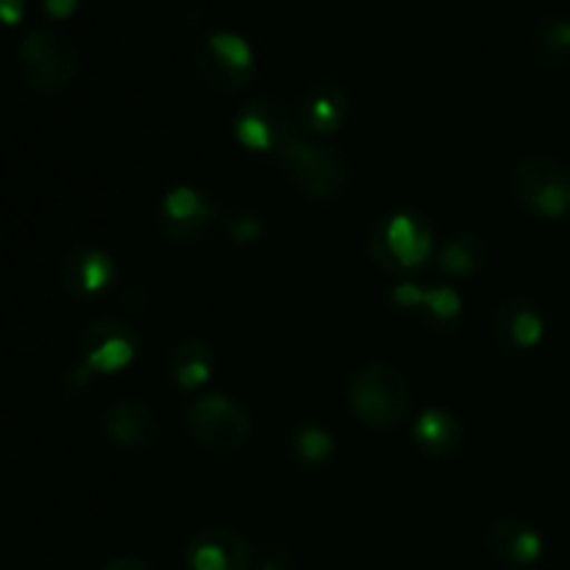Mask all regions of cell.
I'll return each mask as SVG.
<instances>
[{"instance_id": "cell-1", "label": "cell", "mask_w": 570, "mask_h": 570, "mask_svg": "<svg viewBox=\"0 0 570 570\" xmlns=\"http://www.w3.org/2000/svg\"><path fill=\"white\" fill-rule=\"evenodd\" d=\"M348 406L367 429L390 432L412 412V390L404 373L384 362H367L351 376Z\"/></svg>"}, {"instance_id": "cell-2", "label": "cell", "mask_w": 570, "mask_h": 570, "mask_svg": "<svg viewBox=\"0 0 570 570\" xmlns=\"http://www.w3.org/2000/svg\"><path fill=\"white\" fill-rule=\"evenodd\" d=\"M17 70L28 89L39 95H61L78 72V48L65 31L39 26L22 37Z\"/></svg>"}, {"instance_id": "cell-3", "label": "cell", "mask_w": 570, "mask_h": 570, "mask_svg": "<svg viewBox=\"0 0 570 570\" xmlns=\"http://www.w3.org/2000/svg\"><path fill=\"white\" fill-rule=\"evenodd\" d=\"M278 167L293 181L298 193L315 200H332L343 195L348 187V165L337 150L326 148L317 139L306 137L304 131L295 134L287 145L276 154Z\"/></svg>"}, {"instance_id": "cell-4", "label": "cell", "mask_w": 570, "mask_h": 570, "mask_svg": "<svg viewBox=\"0 0 570 570\" xmlns=\"http://www.w3.org/2000/svg\"><path fill=\"white\" fill-rule=\"evenodd\" d=\"M184 423H187L189 434L200 449L220 456L243 449L254 432V423H250V415L243 410V404L223 393L195 399L184 412Z\"/></svg>"}, {"instance_id": "cell-5", "label": "cell", "mask_w": 570, "mask_h": 570, "mask_svg": "<svg viewBox=\"0 0 570 570\" xmlns=\"http://www.w3.org/2000/svg\"><path fill=\"white\" fill-rule=\"evenodd\" d=\"M512 193L529 215L562 220L570 212V170L551 156L532 154L512 170Z\"/></svg>"}, {"instance_id": "cell-6", "label": "cell", "mask_w": 570, "mask_h": 570, "mask_svg": "<svg viewBox=\"0 0 570 570\" xmlns=\"http://www.w3.org/2000/svg\"><path fill=\"white\" fill-rule=\"evenodd\" d=\"M195 70L217 92H239L256 76L254 50L239 33L215 31L195 48Z\"/></svg>"}, {"instance_id": "cell-7", "label": "cell", "mask_w": 570, "mask_h": 570, "mask_svg": "<svg viewBox=\"0 0 570 570\" xmlns=\"http://www.w3.org/2000/svg\"><path fill=\"white\" fill-rule=\"evenodd\" d=\"M371 248L384 271H415V267H421L432 256L434 232L423 217L399 212V215L376 223Z\"/></svg>"}, {"instance_id": "cell-8", "label": "cell", "mask_w": 570, "mask_h": 570, "mask_svg": "<svg viewBox=\"0 0 570 570\" xmlns=\"http://www.w3.org/2000/svg\"><path fill=\"white\" fill-rule=\"evenodd\" d=\"M220 215L206 195L193 187H176L161 198L156 209V228L173 245L200 243L212 234Z\"/></svg>"}, {"instance_id": "cell-9", "label": "cell", "mask_w": 570, "mask_h": 570, "mask_svg": "<svg viewBox=\"0 0 570 570\" xmlns=\"http://www.w3.org/2000/svg\"><path fill=\"white\" fill-rule=\"evenodd\" d=\"M295 115L273 98H254L234 117V134L254 154L276 156L298 134Z\"/></svg>"}, {"instance_id": "cell-10", "label": "cell", "mask_w": 570, "mask_h": 570, "mask_svg": "<svg viewBox=\"0 0 570 570\" xmlns=\"http://www.w3.org/2000/svg\"><path fill=\"white\" fill-rule=\"evenodd\" d=\"M78 345H81L83 354V371L111 376V373L131 365L134 356L139 354V334L126 321L98 317L83 328Z\"/></svg>"}, {"instance_id": "cell-11", "label": "cell", "mask_w": 570, "mask_h": 570, "mask_svg": "<svg viewBox=\"0 0 570 570\" xmlns=\"http://www.w3.org/2000/svg\"><path fill=\"white\" fill-rule=\"evenodd\" d=\"M187 566L189 570H250L254 549L248 538L228 527L200 529L187 543Z\"/></svg>"}, {"instance_id": "cell-12", "label": "cell", "mask_w": 570, "mask_h": 570, "mask_svg": "<svg viewBox=\"0 0 570 570\" xmlns=\"http://www.w3.org/2000/svg\"><path fill=\"white\" fill-rule=\"evenodd\" d=\"M59 282L65 293L76 301H92L115 282V262L95 245H76L61 259Z\"/></svg>"}, {"instance_id": "cell-13", "label": "cell", "mask_w": 570, "mask_h": 570, "mask_svg": "<svg viewBox=\"0 0 570 570\" xmlns=\"http://www.w3.org/2000/svg\"><path fill=\"white\" fill-rule=\"evenodd\" d=\"M348 92L332 81L312 83L295 104L293 115L295 122L304 134L312 137H328L340 131L343 122L348 120Z\"/></svg>"}, {"instance_id": "cell-14", "label": "cell", "mask_w": 570, "mask_h": 570, "mask_svg": "<svg viewBox=\"0 0 570 570\" xmlns=\"http://www.w3.org/2000/svg\"><path fill=\"white\" fill-rule=\"evenodd\" d=\"M104 432L109 434L117 449L145 451L156 443L159 421L154 410L139 399H117L104 412Z\"/></svg>"}, {"instance_id": "cell-15", "label": "cell", "mask_w": 570, "mask_h": 570, "mask_svg": "<svg viewBox=\"0 0 570 570\" xmlns=\"http://www.w3.org/2000/svg\"><path fill=\"white\" fill-rule=\"evenodd\" d=\"M493 332L501 348L529 351L543 340L546 321L538 306L527 298L501 301L493 315Z\"/></svg>"}, {"instance_id": "cell-16", "label": "cell", "mask_w": 570, "mask_h": 570, "mask_svg": "<svg viewBox=\"0 0 570 570\" xmlns=\"http://www.w3.org/2000/svg\"><path fill=\"white\" fill-rule=\"evenodd\" d=\"M490 549L499 560L527 568L543 557V534L521 518H501L490 529Z\"/></svg>"}, {"instance_id": "cell-17", "label": "cell", "mask_w": 570, "mask_h": 570, "mask_svg": "<svg viewBox=\"0 0 570 570\" xmlns=\"http://www.w3.org/2000/svg\"><path fill=\"white\" fill-rule=\"evenodd\" d=\"M412 434H415L417 449L432 456V460H449L462 449V440H465L462 423L449 410H440V406L423 410L417 415L415 426H412Z\"/></svg>"}, {"instance_id": "cell-18", "label": "cell", "mask_w": 570, "mask_h": 570, "mask_svg": "<svg viewBox=\"0 0 570 570\" xmlns=\"http://www.w3.org/2000/svg\"><path fill=\"white\" fill-rule=\"evenodd\" d=\"M215 351L204 343V340H184L173 348L170 360H167V371H170L173 384L178 390H198L215 373Z\"/></svg>"}, {"instance_id": "cell-19", "label": "cell", "mask_w": 570, "mask_h": 570, "mask_svg": "<svg viewBox=\"0 0 570 570\" xmlns=\"http://www.w3.org/2000/svg\"><path fill=\"white\" fill-rule=\"evenodd\" d=\"M393 301L404 309H423V315L438 323H449L460 315L462 298L451 287L421 289L417 284H399L393 289Z\"/></svg>"}, {"instance_id": "cell-20", "label": "cell", "mask_w": 570, "mask_h": 570, "mask_svg": "<svg viewBox=\"0 0 570 570\" xmlns=\"http://www.w3.org/2000/svg\"><path fill=\"white\" fill-rule=\"evenodd\" d=\"M440 267L454 278L476 276L488 265V245L476 234H456L443 245L438 256Z\"/></svg>"}, {"instance_id": "cell-21", "label": "cell", "mask_w": 570, "mask_h": 570, "mask_svg": "<svg viewBox=\"0 0 570 570\" xmlns=\"http://www.w3.org/2000/svg\"><path fill=\"white\" fill-rule=\"evenodd\" d=\"M534 61L540 67H562L570 59V20L551 17L534 33Z\"/></svg>"}, {"instance_id": "cell-22", "label": "cell", "mask_w": 570, "mask_h": 570, "mask_svg": "<svg viewBox=\"0 0 570 570\" xmlns=\"http://www.w3.org/2000/svg\"><path fill=\"white\" fill-rule=\"evenodd\" d=\"M289 449L304 465H323L334 451V438L321 426H295L289 434Z\"/></svg>"}, {"instance_id": "cell-23", "label": "cell", "mask_w": 570, "mask_h": 570, "mask_svg": "<svg viewBox=\"0 0 570 570\" xmlns=\"http://www.w3.org/2000/svg\"><path fill=\"white\" fill-rule=\"evenodd\" d=\"M223 226H226L228 237L237 245H250L262 237V217L254 215L248 209H234L223 217Z\"/></svg>"}, {"instance_id": "cell-24", "label": "cell", "mask_w": 570, "mask_h": 570, "mask_svg": "<svg viewBox=\"0 0 570 570\" xmlns=\"http://www.w3.org/2000/svg\"><path fill=\"white\" fill-rule=\"evenodd\" d=\"M39 3H42V9L48 11L50 17H56V20H65V17H70L72 11L83 3V0H39Z\"/></svg>"}, {"instance_id": "cell-25", "label": "cell", "mask_w": 570, "mask_h": 570, "mask_svg": "<svg viewBox=\"0 0 570 570\" xmlns=\"http://www.w3.org/2000/svg\"><path fill=\"white\" fill-rule=\"evenodd\" d=\"M22 11H26V0H0V20L9 26L22 20Z\"/></svg>"}, {"instance_id": "cell-26", "label": "cell", "mask_w": 570, "mask_h": 570, "mask_svg": "<svg viewBox=\"0 0 570 570\" xmlns=\"http://www.w3.org/2000/svg\"><path fill=\"white\" fill-rule=\"evenodd\" d=\"M100 570H154L145 560L139 557H115V560L106 562Z\"/></svg>"}, {"instance_id": "cell-27", "label": "cell", "mask_w": 570, "mask_h": 570, "mask_svg": "<svg viewBox=\"0 0 570 570\" xmlns=\"http://www.w3.org/2000/svg\"><path fill=\"white\" fill-rule=\"evenodd\" d=\"M262 570H287V568H282V566H278L276 560H267V562H265V568H262Z\"/></svg>"}]
</instances>
